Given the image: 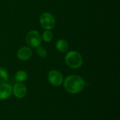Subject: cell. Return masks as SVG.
I'll list each match as a JSON object with an SVG mask.
<instances>
[{"mask_svg":"<svg viewBox=\"0 0 120 120\" xmlns=\"http://www.w3.org/2000/svg\"><path fill=\"white\" fill-rule=\"evenodd\" d=\"M42 39L45 42H50L53 39V34L51 31L46 30L43 32Z\"/></svg>","mask_w":120,"mask_h":120,"instance_id":"cell-12","label":"cell"},{"mask_svg":"<svg viewBox=\"0 0 120 120\" xmlns=\"http://www.w3.org/2000/svg\"><path fill=\"white\" fill-rule=\"evenodd\" d=\"M27 90L25 84L22 83L18 82L12 88V93L18 98H22L27 94Z\"/></svg>","mask_w":120,"mask_h":120,"instance_id":"cell-6","label":"cell"},{"mask_svg":"<svg viewBox=\"0 0 120 120\" xmlns=\"http://www.w3.org/2000/svg\"><path fill=\"white\" fill-rule=\"evenodd\" d=\"M49 82L55 86H60L63 82V77L61 73L56 70H51L48 74Z\"/></svg>","mask_w":120,"mask_h":120,"instance_id":"cell-5","label":"cell"},{"mask_svg":"<svg viewBox=\"0 0 120 120\" xmlns=\"http://www.w3.org/2000/svg\"><path fill=\"white\" fill-rule=\"evenodd\" d=\"M63 85L68 92L75 94L83 90L85 86V82L80 76L72 75L65 79Z\"/></svg>","mask_w":120,"mask_h":120,"instance_id":"cell-1","label":"cell"},{"mask_svg":"<svg viewBox=\"0 0 120 120\" xmlns=\"http://www.w3.org/2000/svg\"><path fill=\"white\" fill-rule=\"evenodd\" d=\"M39 22L41 26L46 30L54 28L56 25V20L54 16L50 13H44L40 16Z\"/></svg>","mask_w":120,"mask_h":120,"instance_id":"cell-3","label":"cell"},{"mask_svg":"<svg viewBox=\"0 0 120 120\" xmlns=\"http://www.w3.org/2000/svg\"><path fill=\"white\" fill-rule=\"evenodd\" d=\"M65 60L70 68L74 69L79 68L82 65V57L79 53L75 51L68 52L65 57Z\"/></svg>","mask_w":120,"mask_h":120,"instance_id":"cell-2","label":"cell"},{"mask_svg":"<svg viewBox=\"0 0 120 120\" xmlns=\"http://www.w3.org/2000/svg\"><path fill=\"white\" fill-rule=\"evenodd\" d=\"M32 55V51L29 47H22L17 52L18 58L21 60H27L31 58Z\"/></svg>","mask_w":120,"mask_h":120,"instance_id":"cell-8","label":"cell"},{"mask_svg":"<svg viewBox=\"0 0 120 120\" xmlns=\"http://www.w3.org/2000/svg\"><path fill=\"white\" fill-rule=\"evenodd\" d=\"M26 41L30 47L37 48L39 46L41 42V36L39 32L36 30H31L27 34Z\"/></svg>","mask_w":120,"mask_h":120,"instance_id":"cell-4","label":"cell"},{"mask_svg":"<svg viewBox=\"0 0 120 120\" xmlns=\"http://www.w3.org/2000/svg\"><path fill=\"white\" fill-rule=\"evenodd\" d=\"M8 76L7 72L2 68H0V84L6 83L8 80Z\"/></svg>","mask_w":120,"mask_h":120,"instance_id":"cell-11","label":"cell"},{"mask_svg":"<svg viewBox=\"0 0 120 120\" xmlns=\"http://www.w3.org/2000/svg\"><path fill=\"white\" fill-rule=\"evenodd\" d=\"M37 51H36V52H37V54L40 57V58H45L46 56V55H47V51H46V50L44 48V47H42V46H38V47H37Z\"/></svg>","mask_w":120,"mask_h":120,"instance_id":"cell-13","label":"cell"},{"mask_svg":"<svg viewBox=\"0 0 120 120\" xmlns=\"http://www.w3.org/2000/svg\"><path fill=\"white\" fill-rule=\"evenodd\" d=\"M27 78V74L26 72L23 71V70H19L16 72L15 75V79L18 82L22 83L23 82H25Z\"/></svg>","mask_w":120,"mask_h":120,"instance_id":"cell-10","label":"cell"},{"mask_svg":"<svg viewBox=\"0 0 120 120\" xmlns=\"http://www.w3.org/2000/svg\"><path fill=\"white\" fill-rule=\"evenodd\" d=\"M12 94V86L6 83L0 84V100H6Z\"/></svg>","mask_w":120,"mask_h":120,"instance_id":"cell-7","label":"cell"},{"mask_svg":"<svg viewBox=\"0 0 120 120\" xmlns=\"http://www.w3.org/2000/svg\"><path fill=\"white\" fill-rule=\"evenodd\" d=\"M56 47L58 51L61 53H65L68 50V43L65 39H60L57 41L56 44Z\"/></svg>","mask_w":120,"mask_h":120,"instance_id":"cell-9","label":"cell"}]
</instances>
